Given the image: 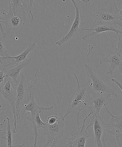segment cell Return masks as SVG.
<instances>
[{
    "instance_id": "obj_1",
    "label": "cell",
    "mask_w": 122,
    "mask_h": 147,
    "mask_svg": "<svg viewBox=\"0 0 122 147\" xmlns=\"http://www.w3.org/2000/svg\"><path fill=\"white\" fill-rule=\"evenodd\" d=\"M74 74L77 81V86L75 91L70 98L67 113L64 115V117L65 119L70 114H74L76 117L77 128L78 129L80 127L79 118L80 113L88 106L91 98L90 94H91L87 84H80L77 75L74 73Z\"/></svg>"
},
{
    "instance_id": "obj_2",
    "label": "cell",
    "mask_w": 122,
    "mask_h": 147,
    "mask_svg": "<svg viewBox=\"0 0 122 147\" xmlns=\"http://www.w3.org/2000/svg\"><path fill=\"white\" fill-rule=\"evenodd\" d=\"M90 49L87 55L88 63L84 65L87 77V84L91 94L95 93L101 94H108L118 97L117 92L106 83L104 78L98 76L93 71L89 63V55L91 51Z\"/></svg>"
},
{
    "instance_id": "obj_3",
    "label": "cell",
    "mask_w": 122,
    "mask_h": 147,
    "mask_svg": "<svg viewBox=\"0 0 122 147\" xmlns=\"http://www.w3.org/2000/svg\"><path fill=\"white\" fill-rule=\"evenodd\" d=\"M0 93L3 96L7 103L9 104L11 108L13 115L14 122V128L13 133L15 134L18 131L16 120V105L17 101V85L11 78L5 77L4 83L1 84Z\"/></svg>"
},
{
    "instance_id": "obj_4",
    "label": "cell",
    "mask_w": 122,
    "mask_h": 147,
    "mask_svg": "<svg viewBox=\"0 0 122 147\" xmlns=\"http://www.w3.org/2000/svg\"><path fill=\"white\" fill-rule=\"evenodd\" d=\"M120 10L115 3L112 2L106 8L101 9L93 15L97 22L109 23L119 26L122 29Z\"/></svg>"
},
{
    "instance_id": "obj_5",
    "label": "cell",
    "mask_w": 122,
    "mask_h": 147,
    "mask_svg": "<svg viewBox=\"0 0 122 147\" xmlns=\"http://www.w3.org/2000/svg\"><path fill=\"white\" fill-rule=\"evenodd\" d=\"M71 1L75 9V18L68 34L56 42V45L58 46L62 45L69 40L75 38L85 32V28L83 27L84 22L81 9L75 1L72 0Z\"/></svg>"
},
{
    "instance_id": "obj_6",
    "label": "cell",
    "mask_w": 122,
    "mask_h": 147,
    "mask_svg": "<svg viewBox=\"0 0 122 147\" xmlns=\"http://www.w3.org/2000/svg\"><path fill=\"white\" fill-rule=\"evenodd\" d=\"M32 85L28 86L26 81L24 72L20 75L19 81L17 85L16 120L18 123L21 117V109L24 105L28 103L30 100Z\"/></svg>"
},
{
    "instance_id": "obj_7",
    "label": "cell",
    "mask_w": 122,
    "mask_h": 147,
    "mask_svg": "<svg viewBox=\"0 0 122 147\" xmlns=\"http://www.w3.org/2000/svg\"><path fill=\"white\" fill-rule=\"evenodd\" d=\"M34 0H9L8 1L9 9L11 10L14 16L21 19L25 26L27 17L31 15L33 20L34 16L32 11Z\"/></svg>"
},
{
    "instance_id": "obj_8",
    "label": "cell",
    "mask_w": 122,
    "mask_h": 147,
    "mask_svg": "<svg viewBox=\"0 0 122 147\" xmlns=\"http://www.w3.org/2000/svg\"><path fill=\"white\" fill-rule=\"evenodd\" d=\"M106 123L99 115H94L91 117V121L87 127L93 126L95 143L97 147H106Z\"/></svg>"
},
{
    "instance_id": "obj_9",
    "label": "cell",
    "mask_w": 122,
    "mask_h": 147,
    "mask_svg": "<svg viewBox=\"0 0 122 147\" xmlns=\"http://www.w3.org/2000/svg\"><path fill=\"white\" fill-rule=\"evenodd\" d=\"M91 114L90 113L83 121L82 126L77 131L72 134L66 144L63 147H85L87 139L90 137V135L87 132L88 127H86L85 122L87 119Z\"/></svg>"
},
{
    "instance_id": "obj_10",
    "label": "cell",
    "mask_w": 122,
    "mask_h": 147,
    "mask_svg": "<svg viewBox=\"0 0 122 147\" xmlns=\"http://www.w3.org/2000/svg\"><path fill=\"white\" fill-rule=\"evenodd\" d=\"M87 108L93 115L100 116V110L103 106H107L112 102L111 96L108 94H101L93 93Z\"/></svg>"
},
{
    "instance_id": "obj_11",
    "label": "cell",
    "mask_w": 122,
    "mask_h": 147,
    "mask_svg": "<svg viewBox=\"0 0 122 147\" xmlns=\"http://www.w3.org/2000/svg\"><path fill=\"white\" fill-rule=\"evenodd\" d=\"M64 119V116H62L58 117V121L53 124H48L46 122L44 128V134L47 136L48 140H58L64 136L66 133Z\"/></svg>"
},
{
    "instance_id": "obj_12",
    "label": "cell",
    "mask_w": 122,
    "mask_h": 147,
    "mask_svg": "<svg viewBox=\"0 0 122 147\" xmlns=\"http://www.w3.org/2000/svg\"><path fill=\"white\" fill-rule=\"evenodd\" d=\"M32 61V59H26L19 63H11L5 65L4 77L11 78L17 85L20 78V73L22 69L29 65Z\"/></svg>"
},
{
    "instance_id": "obj_13",
    "label": "cell",
    "mask_w": 122,
    "mask_h": 147,
    "mask_svg": "<svg viewBox=\"0 0 122 147\" xmlns=\"http://www.w3.org/2000/svg\"><path fill=\"white\" fill-rule=\"evenodd\" d=\"M85 31L88 33L82 37L84 40H86L89 37L106 31L114 32L117 34L118 37H120L119 34L122 35V30L119 29L118 26L107 23L97 22V24L91 28H85Z\"/></svg>"
},
{
    "instance_id": "obj_14",
    "label": "cell",
    "mask_w": 122,
    "mask_h": 147,
    "mask_svg": "<svg viewBox=\"0 0 122 147\" xmlns=\"http://www.w3.org/2000/svg\"><path fill=\"white\" fill-rule=\"evenodd\" d=\"M54 108V106L51 107H41L37 104L34 93L32 92L30 95L29 101L27 104L24 105L21 109V117H23L26 112L32 116H35L38 114H40L42 111H46L52 110Z\"/></svg>"
},
{
    "instance_id": "obj_15",
    "label": "cell",
    "mask_w": 122,
    "mask_h": 147,
    "mask_svg": "<svg viewBox=\"0 0 122 147\" xmlns=\"http://www.w3.org/2000/svg\"><path fill=\"white\" fill-rule=\"evenodd\" d=\"M106 63H109L110 65L107 70V74L112 76L117 67H122V59L117 52H111L105 57H102L100 64L103 65Z\"/></svg>"
},
{
    "instance_id": "obj_16",
    "label": "cell",
    "mask_w": 122,
    "mask_h": 147,
    "mask_svg": "<svg viewBox=\"0 0 122 147\" xmlns=\"http://www.w3.org/2000/svg\"><path fill=\"white\" fill-rule=\"evenodd\" d=\"M3 16H1L0 23L4 24L7 30V34H8L12 30H16L20 28L23 23L21 19L14 16L11 9H9L8 13L4 14Z\"/></svg>"
},
{
    "instance_id": "obj_17",
    "label": "cell",
    "mask_w": 122,
    "mask_h": 147,
    "mask_svg": "<svg viewBox=\"0 0 122 147\" xmlns=\"http://www.w3.org/2000/svg\"><path fill=\"white\" fill-rule=\"evenodd\" d=\"M40 114H38L35 116H32L26 112L23 117L28 121L34 131V147H37V140L38 138L40 137L38 134V129L40 128L44 129V125L46 123L41 120Z\"/></svg>"
},
{
    "instance_id": "obj_18",
    "label": "cell",
    "mask_w": 122,
    "mask_h": 147,
    "mask_svg": "<svg viewBox=\"0 0 122 147\" xmlns=\"http://www.w3.org/2000/svg\"><path fill=\"white\" fill-rule=\"evenodd\" d=\"M107 113L111 116V119L109 123H106L105 127L110 129H106V131L112 135H115L122 131V115L120 116H114L107 109V106H104Z\"/></svg>"
},
{
    "instance_id": "obj_19",
    "label": "cell",
    "mask_w": 122,
    "mask_h": 147,
    "mask_svg": "<svg viewBox=\"0 0 122 147\" xmlns=\"http://www.w3.org/2000/svg\"><path fill=\"white\" fill-rule=\"evenodd\" d=\"M36 47V44L35 42L30 43L29 45L26 49L25 51L23 52L19 55L16 57H10L5 59V60H12V61L14 63H19L26 59L28 55L31 51L35 49Z\"/></svg>"
},
{
    "instance_id": "obj_20",
    "label": "cell",
    "mask_w": 122,
    "mask_h": 147,
    "mask_svg": "<svg viewBox=\"0 0 122 147\" xmlns=\"http://www.w3.org/2000/svg\"><path fill=\"white\" fill-rule=\"evenodd\" d=\"M7 147H13L12 136L11 134V123L9 119V117L7 118Z\"/></svg>"
},
{
    "instance_id": "obj_21",
    "label": "cell",
    "mask_w": 122,
    "mask_h": 147,
    "mask_svg": "<svg viewBox=\"0 0 122 147\" xmlns=\"http://www.w3.org/2000/svg\"><path fill=\"white\" fill-rule=\"evenodd\" d=\"M10 56L7 53V50L6 49L5 46L4 45V41L2 37L0 38V59L1 63L3 64V60H5V59L9 57Z\"/></svg>"
},
{
    "instance_id": "obj_22",
    "label": "cell",
    "mask_w": 122,
    "mask_h": 147,
    "mask_svg": "<svg viewBox=\"0 0 122 147\" xmlns=\"http://www.w3.org/2000/svg\"><path fill=\"white\" fill-rule=\"evenodd\" d=\"M58 140H48L43 147H57Z\"/></svg>"
},
{
    "instance_id": "obj_23",
    "label": "cell",
    "mask_w": 122,
    "mask_h": 147,
    "mask_svg": "<svg viewBox=\"0 0 122 147\" xmlns=\"http://www.w3.org/2000/svg\"><path fill=\"white\" fill-rule=\"evenodd\" d=\"M119 41L117 43V47L116 51L120 55L122 59V37H118Z\"/></svg>"
},
{
    "instance_id": "obj_24",
    "label": "cell",
    "mask_w": 122,
    "mask_h": 147,
    "mask_svg": "<svg viewBox=\"0 0 122 147\" xmlns=\"http://www.w3.org/2000/svg\"><path fill=\"white\" fill-rule=\"evenodd\" d=\"M5 68V65H3L0 68V82L1 84L3 83H4V79L5 78L4 77V70Z\"/></svg>"
},
{
    "instance_id": "obj_25",
    "label": "cell",
    "mask_w": 122,
    "mask_h": 147,
    "mask_svg": "<svg viewBox=\"0 0 122 147\" xmlns=\"http://www.w3.org/2000/svg\"><path fill=\"white\" fill-rule=\"evenodd\" d=\"M58 117L56 116H50L47 118V123L51 125L55 123L58 120Z\"/></svg>"
},
{
    "instance_id": "obj_26",
    "label": "cell",
    "mask_w": 122,
    "mask_h": 147,
    "mask_svg": "<svg viewBox=\"0 0 122 147\" xmlns=\"http://www.w3.org/2000/svg\"><path fill=\"white\" fill-rule=\"evenodd\" d=\"M115 136L116 140L119 146L120 147H122V131L117 134Z\"/></svg>"
},
{
    "instance_id": "obj_27",
    "label": "cell",
    "mask_w": 122,
    "mask_h": 147,
    "mask_svg": "<svg viewBox=\"0 0 122 147\" xmlns=\"http://www.w3.org/2000/svg\"><path fill=\"white\" fill-rule=\"evenodd\" d=\"M111 80L112 81L114 82L117 85V86H118L120 89H121L122 93V84L116 79L112 78L111 79Z\"/></svg>"
},
{
    "instance_id": "obj_28",
    "label": "cell",
    "mask_w": 122,
    "mask_h": 147,
    "mask_svg": "<svg viewBox=\"0 0 122 147\" xmlns=\"http://www.w3.org/2000/svg\"><path fill=\"white\" fill-rule=\"evenodd\" d=\"M7 132L3 131H2V130L1 129V139L7 140Z\"/></svg>"
},
{
    "instance_id": "obj_29",
    "label": "cell",
    "mask_w": 122,
    "mask_h": 147,
    "mask_svg": "<svg viewBox=\"0 0 122 147\" xmlns=\"http://www.w3.org/2000/svg\"><path fill=\"white\" fill-rule=\"evenodd\" d=\"M1 30L2 33V34L3 35V36L2 37L3 38H6L7 37V33L5 32V31H4V30L2 26V25H1Z\"/></svg>"
},
{
    "instance_id": "obj_30",
    "label": "cell",
    "mask_w": 122,
    "mask_h": 147,
    "mask_svg": "<svg viewBox=\"0 0 122 147\" xmlns=\"http://www.w3.org/2000/svg\"><path fill=\"white\" fill-rule=\"evenodd\" d=\"M24 145V144H23L22 145H13V147H23Z\"/></svg>"
},
{
    "instance_id": "obj_31",
    "label": "cell",
    "mask_w": 122,
    "mask_h": 147,
    "mask_svg": "<svg viewBox=\"0 0 122 147\" xmlns=\"http://www.w3.org/2000/svg\"><path fill=\"white\" fill-rule=\"evenodd\" d=\"M119 71L121 74L122 76V67H120L119 68Z\"/></svg>"
},
{
    "instance_id": "obj_32",
    "label": "cell",
    "mask_w": 122,
    "mask_h": 147,
    "mask_svg": "<svg viewBox=\"0 0 122 147\" xmlns=\"http://www.w3.org/2000/svg\"><path fill=\"white\" fill-rule=\"evenodd\" d=\"M120 16H121V21L122 22V8L121 10H120Z\"/></svg>"
}]
</instances>
